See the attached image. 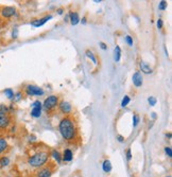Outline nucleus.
<instances>
[{"mask_svg": "<svg viewBox=\"0 0 172 177\" xmlns=\"http://www.w3.org/2000/svg\"><path fill=\"white\" fill-rule=\"evenodd\" d=\"M58 129H60L62 137L66 141H74L77 138L78 128H77L74 119L70 117H66V118L61 120L60 125H58Z\"/></svg>", "mask_w": 172, "mask_h": 177, "instance_id": "obj_1", "label": "nucleus"}, {"mask_svg": "<svg viewBox=\"0 0 172 177\" xmlns=\"http://www.w3.org/2000/svg\"><path fill=\"white\" fill-rule=\"evenodd\" d=\"M48 157L49 155L47 152H38L29 158L28 163L31 167H34V168L43 167L46 162L48 161Z\"/></svg>", "mask_w": 172, "mask_h": 177, "instance_id": "obj_2", "label": "nucleus"}, {"mask_svg": "<svg viewBox=\"0 0 172 177\" xmlns=\"http://www.w3.org/2000/svg\"><path fill=\"white\" fill-rule=\"evenodd\" d=\"M58 105V98L56 96H50L44 102L43 106L45 108L46 111H51L56 108V106Z\"/></svg>", "mask_w": 172, "mask_h": 177, "instance_id": "obj_3", "label": "nucleus"}, {"mask_svg": "<svg viewBox=\"0 0 172 177\" xmlns=\"http://www.w3.org/2000/svg\"><path fill=\"white\" fill-rule=\"evenodd\" d=\"M26 92L28 96H43L44 90L41 87L34 86V85H28L26 87Z\"/></svg>", "mask_w": 172, "mask_h": 177, "instance_id": "obj_4", "label": "nucleus"}, {"mask_svg": "<svg viewBox=\"0 0 172 177\" xmlns=\"http://www.w3.org/2000/svg\"><path fill=\"white\" fill-rule=\"evenodd\" d=\"M0 13H1V15H2L3 17L10 18L16 14V9L13 8V7H2Z\"/></svg>", "mask_w": 172, "mask_h": 177, "instance_id": "obj_5", "label": "nucleus"}, {"mask_svg": "<svg viewBox=\"0 0 172 177\" xmlns=\"http://www.w3.org/2000/svg\"><path fill=\"white\" fill-rule=\"evenodd\" d=\"M11 119L9 117L8 112H2L0 111V128H5L10 125Z\"/></svg>", "mask_w": 172, "mask_h": 177, "instance_id": "obj_6", "label": "nucleus"}, {"mask_svg": "<svg viewBox=\"0 0 172 177\" xmlns=\"http://www.w3.org/2000/svg\"><path fill=\"white\" fill-rule=\"evenodd\" d=\"M51 18H52V16L48 15V16H45V17L41 18V19H35V20H33L32 22H31V25L35 27V28H39V27H42V25H45L48 20H50Z\"/></svg>", "mask_w": 172, "mask_h": 177, "instance_id": "obj_7", "label": "nucleus"}, {"mask_svg": "<svg viewBox=\"0 0 172 177\" xmlns=\"http://www.w3.org/2000/svg\"><path fill=\"white\" fill-rule=\"evenodd\" d=\"M58 108H60V110H61L63 114L68 115V114H70V112H71V109H72V107H71V105L68 103V102L62 101L61 103L58 104Z\"/></svg>", "mask_w": 172, "mask_h": 177, "instance_id": "obj_8", "label": "nucleus"}, {"mask_svg": "<svg viewBox=\"0 0 172 177\" xmlns=\"http://www.w3.org/2000/svg\"><path fill=\"white\" fill-rule=\"evenodd\" d=\"M132 80H133V84H134L136 87H140L142 85V75L139 71H137V72H135V73L133 74Z\"/></svg>", "mask_w": 172, "mask_h": 177, "instance_id": "obj_9", "label": "nucleus"}, {"mask_svg": "<svg viewBox=\"0 0 172 177\" xmlns=\"http://www.w3.org/2000/svg\"><path fill=\"white\" fill-rule=\"evenodd\" d=\"M51 174L52 173H51V170L49 168H43L36 173L35 177H51Z\"/></svg>", "mask_w": 172, "mask_h": 177, "instance_id": "obj_10", "label": "nucleus"}, {"mask_svg": "<svg viewBox=\"0 0 172 177\" xmlns=\"http://www.w3.org/2000/svg\"><path fill=\"white\" fill-rule=\"evenodd\" d=\"M139 66H140V69H141V71L144 72V73H146V74H149V73H151L152 72V69H151V67L148 65L146 62H140L139 63Z\"/></svg>", "mask_w": 172, "mask_h": 177, "instance_id": "obj_11", "label": "nucleus"}, {"mask_svg": "<svg viewBox=\"0 0 172 177\" xmlns=\"http://www.w3.org/2000/svg\"><path fill=\"white\" fill-rule=\"evenodd\" d=\"M70 22L72 25H76L79 23V21H80V18H79V15L78 13H70Z\"/></svg>", "mask_w": 172, "mask_h": 177, "instance_id": "obj_12", "label": "nucleus"}, {"mask_svg": "<svg viewBox=\"0 0 172 177\" xmlns=\"http://www.w3.org/2000/svg\"><path fill=\"white\" fill-rule=\"evenodd\" d=\"M63 159L65 160V161H71V160H72V152H71L70 149H67L64 151Z\"/></svg>", "mask_w": 172, "mask_h": 177, "instance_id": "obj_13", "label": "nucleus"}, {"mask_svg": "<svg viewBox=\"0 0 172 177\" xmlns=\"http://www.w3.org/2000/svg\"><path fill=\"white\" fill-rule=\"evenodd\" d=\"M41 114H42V106L33 107V109L31 110V116L34 117V118H38V117H41Z\"/></svg>", "mask_w": 172, "mask_h": 177, "instance_id": "obj_14", "label": "nucleus"}, {"mask_svg": "<svg viewBox=\"0 0 172 177\" xmlns=\"http://www.w3.org/2000/svg\"><path fill=\"white\" fill-rule=\"evenodd\" d=\"M8 149V142L4 138H0V154Z\"/></svg>", "mask_w": 172, "mask_h": 177, "instance_id": "obj_15", "label": "nucleus"}, {"mask_svg": "<svg viewBox=\"0 0 172 177\" xmlns=\"http://www.w3.org/2000/svg\"><path fill=\"white\" fill-rule=\"evenodd\" d=\"M120 56H121V50H120V47L119 46H116V48H115L114 51V58L116 62L120 61Z\"/></svg>", "mask_w": 172, "mask_h": 177, "instance_id": "obj_16", "label": "nucleus"}, {"mask_svg": "<svg viewBox=\"0 0 172 177\" xmlns=\"http://www.w3.org/2000/svg\"><path fill=\"white\" fill-rule=\"evenodd\" d=\"M102 168H103V171L104 172H111L112 171V165H111V161L109 160H105V161L103 162V165H102Z\"/></svg>", "mask_w": 172, "mask_h": 177, "instance_id": "obj_17", "label": "nucleus"}, {"mask_svg": "<svg viewBox=\"0 0 172 177\" xmlns=\"http://www.w3.org/2000/svg\"><path fill=\"white\" fill-rule=\"evenodd\" d=\"M10 165V158L9 157H2L0 158V167H8Z\"/></svg>", "mask_w": 172, "mask_h": 177, "instance_id": "obj_18", "label": "nucleus"}, {"mask_svg": "<svg viewBox=\"0 0 172 177\" xmlns=\"http://www.w3.org/2000/svg\"><path fill=\"white\" fill-rule=\"evenodd\" d=\"M4 94H5V96H8L9 99H13V98H14V91H13L11 88H7V89H5Z\"/></svg>", "mask_w": 172, "mask_h": 177, "instance_id": "obj_19", "label": "nucleus"}, {"mask_svg": "<svg viewBox=\"0 0 172 177\" xmlns=\"http://www.w3.org/2000/svg\"><path fill=\"white\" fill-rule=\"evenodd\" d=\"M52 156H53L54 159L58 161V163H60V162H61V160H62L61 155H60V153H58V151H52Z\"/></svg>", "mask_w": 172, "mask_h": 177, "instance_id": "obj_20", "label": "nucleus"}, {"mask_svg": "<svg viewBox=\"0 0 172 177\" xmlns=\"http://www.w3.org/2000/svg\"><path fill=\"white\" fill-rule=\"evenodd\" d=\"M85 53H86V55L88 56V57L90 58L91 61H93V63H94V64H97V59H96V57H95V56H94V54H93V52H91L90 50H86Z\"/></svg>", "mask_w": 172, "mask_h": 177, "instance_id": "obj_21", "label": "nucleus"}, {"mask_svg": "<svg viewBox=\"0 0 172 177\" xmlns=\"http://www.w3.org/2000/svg\"><path fill=\"white\" fill-rule=\"evenodd\" d=\"M130 103V98L128 96H125L123 98V99H122V102H121V106L122 107H125L128 105V104Z\"/></svg>", "mask_w": 172, "mask_h": 177, "instance_id": "obj_22", "label": "nucleus"}, {"mask_svg": "<svg viewBox=\"0 0 172 177\" xmlns=\"http://www.w3.org/2000/svg\"><path fill=\"white\" fill-rule=\"evenodd\" d=\"M139 122V117L137 116V115H134L133 116V126H137V124Z\"/></svg>", "mask_w": 172, "mask_h": 177, "instance_id": "obj_23", "label": "nucleus"}, {"mask_svg": "<svg viewBox=\"0 0 172 177\" xmlns=\"http://www.w3.org/2000/svg\"><path fill=\"white\" fill-rule=\"evenodd\" d=\"M148 101H149V103H150L151 106H154L155 104H156V99H155L154 96H150L149 99H148Z\"/></svg>", "mask_w": 172, "mask_h": 177, "instance_id": "obj_24", "label": "nucleus"}, {"mask_svg": "<svg viewBox=\"0 0 172 177\" xmlns=\"http://www.w3.org/2000/svg\"><path fill=\"white\" fill-rule=\"evenodd\" d=\"M165 153L167 154L168 157H172V149H171V147H165Z\"/></svg>", "mask_w": 172, "mask_h": 177, "instance_id": "obj_25", "label": "nucleus"}, {"mask_svg": "<svg viewBox=\"0 0 172 177\" xmlns=\"http://www.w3.org/2000/svg\"><path fill=\"white\" fill-rule=\"evenodd\" d=\"M158 8H160V10H166L167 9V2L166 1H160Z\"/></svg>", "mask_w": 172, "mask_h": 177, "instance_id": "obj_26", "label": "nucleus"}, {"mask_svg": "<svg viewBox=\"0 0 172 177\" xmlns=\"http://www.w3.org/2000/svg\"><path fill=\"white\" fill-rule=\"evenodd\" d=\"M125 41H127L129 46H133V39H132V37L130 35H128L127 37H125Z\"/></svg>", "mask_w": 172, "mask_h": 177, "instance_id": "obj_27", "label": "nucleus"}, {"mask_svg": "<svg viewBox=\"0 0 172 177\" xmlns=\"http://www.w3.org/2000/svg\"><path fill=\"white\" fill-rule=\"evenodd\" d=\"M32 106L33 107H39V106H42V103L39 101H35V102H33Z\"/></svg>", "mask_w": 172, "mask_h": 177, "instance_id": "obj_28", "label": "nucleus"}, {"mask_svg": "<svg viewBox=\"0 0 172 177\" xmlns=\"http://www.w3.org/2000/svg\"><path fill=\"white\" fill-rule=\"evenodd\" d=\"M0 111H2V112H8V108H7L4 105H0Z\"/></svg>", "mask_w": 172, "mask_h": 177, "instance_id": "obj_29", "label": "nucleus"}, {"mask_svg": "<svg viewBox=\"0 0 172 177\" xmlns=\"http://www.w3.org/2000/svg\"><path fill=\"white\" fill-rule=\"evenodd\" d=\"M162 27H163V20L162 19H158V20H157V28L162 29Z\"/></svg>", "mask_w": 172, "mask_h": 177, "instance_id": "obj_30", "label": "nucleus"}, {"mask_svg": "<svg viewBox=\"0 0 172 177\" xmlns=\"http://www.w3.org/2000/svg\"><path fill=\"white\" fill-rule=\"evenodd\" d=\"M127 158H128V160H131V158H132L131 149H128V152H127Z\"/></svg>", "mask_w": 172, "mask_h": 177, "instance_id": "obj_31", "label": "nucleus"}, {"mask_svg": "<svg viewBox=\"0 0 172 177\" xmlns=\"http://www.w3.org/2000/svg\"><path fill=\"white\" fill-rule=\"evenodd\" d=\"M15 96H16V98H15L14 100H15V101H19V100L21 99V94H20V92H18V94H16Z\"/></svg>", "mask_w": 172, "mask_h": 177, "instance_id": "obj_32", "label": "nucleus"}, {"mask_svg": "<svg viewBox=\"0 0 172 177\" xmlns=\"http://www.w3.org/2000/svg\"><path fill=\"white\" fill-rule=\"evenodd\" d=\"M100 47H101V48L103 49V50H105V49L107 48L106 45H105V44H104V43H100Z\"/></svg>", "mask_w": 172, "mask_h": 177, "instance_id": "obj_33", "label": "nucleus"}, {"mask_svg": "<svg viewBox=\"0 0 172 177\" xmlns=\"http://www.w3.org/2000/svg\"><path fill=\"white\" fill-rule=\"evenodd\" d=\"M16 36H17V30H14L13 31V38H16Z\"/></svg>", "mask_w": 172, "mask_h": 177, "instance_id": "obj_34", "label": "nucleus"}, {"mask_svg": "<svg viewBox=\"0 0 172 177\" xmlns=\"http://www.w3.org/2000/svg\"><path fill=\"white\" fill-rule=\"evenodd\" d=\"M117 138H118V141L119 142H123V137H122V136H118Z\"/></svg>", "mask_w": 172, "mask_h": 177, "instance_id": "obj_35", "label": "nucleus"}, {"mask_svg": "<svg viewBox=\"0 0 172 177\" xmlns=\"http://www.w3.org/2000/svg\"><path fill=\"white\" fill-rule=\"evenodd\" d=\"M82 22H83V23H86V18H85V17H84L83 19H82Z\"/></svg>", "mask_w": 172, "mask_h": 177, "instance_id": "obj_36", "label": "nucleus"}, {"mask_svg": "<svg viewBox=\"0 0 172 177\" xmlns=\"http://www.w3.org/2000/svg\"><path fill=\"white\" fill-rule=\"evenodd\" d=\"M167 137H168V138H171V134H170V133H169V134L167 135Z\"/></svg>", "mask_w": 172, "mask_h": 177, "instance_id": "obj_37", "label": "nucleus"}, {"mask_svg": "<svg viewBox=\"0 0 172 177\" xmlns=\"http://www.w3.org/2000/svg\"><path fill=\"white\" fill-rule=\"evenodd\" d=\"M17 177H19V176H17Z\"/></svg>", "mask_w": 172, "mask_h": 177, "instance_id": "obj_38", "label": "nucleus"}]
</instances>
